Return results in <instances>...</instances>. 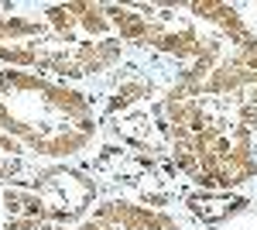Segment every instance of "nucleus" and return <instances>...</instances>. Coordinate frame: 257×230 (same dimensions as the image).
<instances>
[{"label":"nucleus","mask_w":257,"mask_h":230,"mask_svg":"<svg viewBox=\"0 0 257 230\" xmlns=\"http://www.w3.org/2000/svg\"><path fill=\"white\" fill-rule=\"evenodd\" d=\"M161 131L175 169L202 189H237L257 179V131L196 93L165 90L158 103Z\"/></svg>","instance_id":"nucleus-1"},{"label":"nucleus","mask_w":257,"mask_h":230,"mask_svg":"<svg viewBox=\"0 0 257 230\" xmlns=\"http://www.w3.org/2000/svg\"><path fill=\"white\" fill-rule=\"evenodd\" d=\"M0 131L24 151L65 162L96 141L99 114L93 100L69 83L24 69H0Z\"/></svg>","instance_id":"nucleus-2"},{"label":"nucleus","mask_w":257,"mask_h":230,"mask_svg":"<svg viewBox=\"0 0 257 230\" xmlns=\"http://www.w3.org/2000/svg\"><path fill=\"white\" fill-rule=\"evenodd\" d=\"M79 230H189L175 213L161 210L144 199L110 196L99 199L93 210L79 220Z\"/></svg>","instance_id":"nucleus-3"},{"label":"nucleus","mask_w":257,"mask_h":230,"mask_svg":"<svg viewBox=\"0 0 257 230\" xmlns=\"http://www.w3.org/2000/svg\"><path fill=\"white\" fill-rule=\"evenodd\" d=\"M24 175H28L24 148L11 134L0 131V182H14V179H24Z\"/></svg>","instance_id":"nucleus-4"},{"label":"nucleus","mask_w":257,"mask_h":230,"mask_svg":"<svg viewBox=\"0 0 257 230\" xmlns=\"http://www.w3.org/2000/svg\"><path fill=\"white\" fill-rule=\"evenodd\" d=\"M233 230H257V216H247V220H243V223H237Z\"/></svg>","instance_id":"nucleus-5"}]
</instances>
